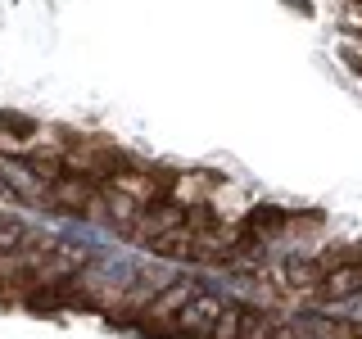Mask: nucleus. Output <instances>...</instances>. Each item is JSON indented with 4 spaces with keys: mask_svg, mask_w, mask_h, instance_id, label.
<instances>
[{
    "mask_svg": "<svg viewBox=\"0 0 362 339\" xmlns=\"http://www.w3.org/2000/svg\"><path fill=\"white\" fill-rule=\"evenodd\" d=\"M294 222H299V213L276 208V203H258V208H249L245 218L235 222V231H231V235H245V240H267V235L290 231Z\"/></svg>",
    "mask_w": 362,
    "mask_h": 339,
    "instance_id": "obj_1",
    "label": "nucleus"
},
{
    "mask_svg": "<svg viewBox=\"0 0 362 339\" xmlns=\"http://www.w3.org/2000/svg\"><path fill=\"white\" fill-rule=\"evenodd\" d=\"M354 294H362V263L326 271V276L317 280L313 299H317V303H344V299H354Z\"/></svg>",
    "mask_w": 362,
    "mask_h": 339,
    "instance_id": "obj_2",
    "label": "nucleus"
},
{
    "mask_svg": "<svg viewBox=\"0 0 362 339\" xmlns=\"http://www.w3.org/2000/svg\"><path fill=\"white\" fill-rule=\"evenodd\" d=\"M0 136L14 145H32L41 136V122L28 118V113H0Z\"/></svg>",
    "mask_w": 362,
    "mask_h": 339,
    "instance_id": "obj_3",
    "label": "nucleus"
}]
</instances>
